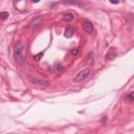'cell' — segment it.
<instances>
[{"mask_svg": "<svg viewBox=\"0 0 134 134\" xmlns=\"http://www.w3.org/2000/svg\"><path fill=\"white\" fill-rule=\"evenodd\" d=\"M74 19V15L72 13H65L63 15V20L64 21H72Z\"/></svg>", "mask_w": 134, "mask_h": 134, "instance_id": "cell-4", "label": "cell"}, {"mask_svg": "<svg viewBox=\"0 0 134 134\" xmlns=\"http://www.w3.org/2000/svg\"><path fill=\"white\" fill-rule=\"evenodd\" d=\"M43 57V52H40V53H38V54H36L35 55V60L36 61H40V59Z\"/></svg>", "mask_w": 134, "mask_h": 134, "instance_id": "cell-8", "label": "cell"}, {"mask_svg": "<svg viewBox=\"0 0 134 134\" xmlns=\"http://www.w3.org/2000/svg\"><path fill=\"white\" fill-rule=\"evenodd\" d=\"M73 28H71V27H67V29L65 30V37L66 38H71L72 36H73Z\"/></svg>", "mask_w": 134, "mask_h": 134, "instance_id": "cell-5", "label": "cell"}, {"mask_svg": "<svg viewBox=\"0 0 134 134\" xmlns=\"http://www.w3.org/2000/svg\"><path fill=\"white\" fill-rule=\"evenodd\" d=\"M90 73H91L90 69H89V68H85V69L81 70V71L75 75V77L73 79V81L76 82V83H79V82H83L84 80H86V79L90 75Z\"/></svg>", "mask_w": 134, "mask_h": 134, "instance_id": "cell-2", "label": "cell"}, {"mask_svg": "<svg viewBox=\"0 0 134 134\" xmlns=\"http://www.w3.org/2000/svg\"><path fill=\"white\" fill-rule=\"evenodd\" d=\"M8 16L9 15H8L7 12H2V13H0V20H5Z\"/></svg>", "mask_w": 134, "mask_h": 134, "instance_id": "cell-6", "label": "cell"}, {"mask_svg": "<svg viewBox=\"0 0 134 134\" xmlns=\"http://www.w3.org/2000/svg\"><path fill=\"white\" fill-rule=\"evenodd\" d=\"M126 99H127V100H129V102L134 100V95H133V92H130L129 94H127V95H126Z\"/></svg>", "mask_w": 134, "mask_h": 134, "instance_id": "cell-7", "label": "cell"}, {"mask_svg": "<svg viewBox=\"0 0 134 134\" xmlns=\"http://www.w3.org/2000/svg\"><path fill=\"white\" fill-rule=\"evenodd\" d=\"M82 27H83V29L86 31V32H92V30H93V24L90 22V21H84L83 22V24H82Z\"/></svg>", "mask_w": 134, "mask_h": 134, "instance_id": "cell-3", "label": "cell"}, {"mask_svg": "<svg viewBox=\"0 0 134 134\" xmlns=\"http://www.w3.org/2000/svg\"><path fill=\"white\" fill-rule=\"evenodd\" d=\"M23 51V44L21 42H17L15 44V51H14V58L20 65H23L24 63V57L22 54Z\"/></svg>", "mask_w": 134, "mask_h": 134, "instance_id": "cell-1", "label": "cell"}, {"mask_svg": "<svg viewBox=\"0 0 134 134\" xmlns=\"http://www.w3.org/2000/svg\"><path fill=\"white\" fill-rule=\"evenodd\" d=\"M79 51H80L79 48H73V49L71 50V53H72L73 55H77V54H79Z\"/></svg>", "mask_w": 134, "mask_h": 134, "instance_id": "cell-9", "label": "cell"}]
</instances>
